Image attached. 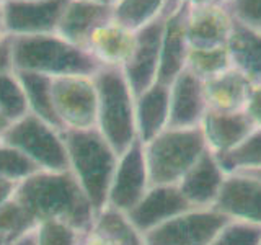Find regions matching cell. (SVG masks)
<instances>
[{
  "instance_id": "cell-1",
  "label": "cell",
  "mask_w": 261,
  "mask_h": 245,
  "mask_svg": "<svg viewBox=\"0 0 261 245\" xmlns=\"http://www.w3.org/2000/svg\"><path fill=\"white\" fill-rule=\"evenodd\" d=\"M13 198L36 226L46 220H56L85 232L96 216L92 201L70 170H39L18 183Z\"/></svg>"
},
{
  "instance_id": "cell-2",
  "label": "cell",
  "mask_w": 261,
  "mask_h": 245,
  "mask_svg": "<svg viewBox=\"0 0 261 245\" xmlns=\"http://www.w3.org/2000/svg\"><path fill=\"white\" fill-rule=\"evenodd\" d=\"M62 139L70 174L75 177L98 214L106 208L119 155L96 128L65 129Z\"/></svg>"
},
{
  "instance_id": "cell-3",
  "label": "cell",
  "mask_w": 261,
  "mask_h": 245,
  "mask_svg": "<svg viewBox=\"0 0 261 245\" xmlns=\"http://www.w3.org/2000/svg\"><path fill=\"white\" fill-rule=\"evenodd\" d=\"M12 69L57 79L93 76L100 65L87 49L77 47L59 35L12 38Z\"/></svg>"
},
{
  "instance_id": "cell-4",
  "label": "cell",
  "mask_w": 261,
  "mask_h": 245,
  "mask_svg": "<svg viewBox=\"0 0 261 245\" xmlns=\"http://www.w3.org/2000/svg\"><path fill=\"white\" fill-rule=\"evenodd\" d=\"M96 87V129L119 154L137 141L136 96L121 69L101 67L93 74Z\"/></svg>"
},
{
  "instance_id": "cell-5",
  "label": "cell",
  "mask_w": 261,
  "mask_h": 245,
  "mask_svg": "<svg viewBox=\"0 0 261 245\" xmlns=\"http://www.w3.org/2000/svg\"><path fill=\"white\" fill-rule=\"evenodd\" d=\"M209 151L201 128H167L144 144L150 185H178L201 155Z\"/></svg>"
},
{
  "instance_id": "cell-6",
  "label": "cell",
  "mask_w": 261,
  "mask_h": 245,
  "mask_svg": "<svg viewBox=\"0 0 261 245\" xmlns=\"http://www.w3.org/2000/svg\"><path fill=\"white\" fill-rule=\"evenodd\" d=\"M0 142L20 151L43 172L69 170L62 131L47 125L31 113L12 122Z\"/></svg>"
},
{
  "instance_id": "cell-7",
  "label": "cell",
  "mask_w": 261,
  "mask_h": 245,
  "mask_svg": "<svg viewBox=\"0 0 261 245\" xmlns=\"http://www.w3.org/2000/svg\"><path fill=\"white\" fill-rule=\"evenodd\" d=\"M227 220L216 208H191L144 234V245H209Z\"/></svg>"
},
{
  "instance_id": "cell-8",
  "label": "cell",
  "mask_w": 261,
  "mask_h": 245,
  "mask_svg": "<svg viewBox=\"0 0 261 245\" xmlns=\"http://www.w3.org/2000/svg\"><path fill=\"white\" fill-rule=\"evenodd\" d=\"M53 105L62 131L96 128V87L93 76L53 79Z\"/></svg>"
},
{
  "instance_id": "cell-9",
  "label": "cell",
  "mask_w": 261,
  "mask_h": 245,
  "mask_svg": "<svg viewBox=\"0 0 261 245\" xmlns=\"http://www.w3.org/2000/svg\"><path fill=\"white\" fill-rule=\"evenodd\" d=\"M69 0H4L2 28L12 38L54 35Z\"/></svg>"
},
{
  "instance_id": "cell-10",
  "label": "cell",
  "mask_w": 261,
  "mask_h": 245,
  "mask_svg": "<svg viewBox=\"0 0 261 245\" xmlns=\"http://www.w3.org/2000/svg\"><path fill=\"white\" fill-rule=\"evenodd\" d=\"M149 186L150 178L147 170L144 144L137 139L124 152L119 154L110 185L106 208L126 214L141 201Z\"/></svg>"
},
{
  "instance_id": "cell-11",
  "label": "cell",
  "mask_w": 261,
  "mask_h": 245,
  "mask_svg": "<svg viewBox=\"0 0 261 245\" xmlns=\"http://www.w3.org/2000/svg\"><path fill=\"white\" fill-rule=\"evenodd\" d=\"M212 208L228 220L261 227V180L250 172L227 174L222 190Z\"/></svg>"
},
{
  "instance_id": "cell-12",
  "label": "cell",
  "mask_w": 261,
  "mask_h": 245,
  "mask_svg": "<svg viewBox=\"0 0 261 245\" xmlns=\"http://www.w3.org/2000/svg\"><path fill=\"white\" fill-rule=\"evenodd\" d=\"M163 18L165 16L136 31V44L133 54L124 64V67L121 69L124 72V77L134 96H139L157 82Z\"/></svg>"
},
{
  "instance_id": "cell-13",
  "label": "cell",
  "mask_w": 261,
  "mask_h": 245,
  "mask_svg": "<svg viewBox=\"0 0 261 245\" xmlns=\"http://www.w3.org/2000/svg\"><path fill=\"white\" fill-rule=\"evenodd\" d=\"M191 209L178 185H150L136 206L126 212L142 235L181 212Z\"/></svg>"
},
{
  "instance_id": "cell-14",
  "label": "cell",
  "mask_w": 261,
  "mask_h": 245,
  "mask_svg": "<svg viewBox=\"0 0 261 245\" xmlns=\"http://www.w3.org/2000/svg\"><path fill=\"white\" fill-rule=\"evenodd\" d=\"M186 7V5H185ZM233 18L222 2L186 7L185 30L190 47L227 46L233 30Z\"/></svg>"
},
{
  "instance_id": "cell-15",
  "label": "cell",
  "mask_w": 261,
  "mask_h": 245,
  "mask_svg": "<svg viewBox=\"0 0 261 245\" xmlns=\"http://www.w3.org/2000/svg\"><path fill=\"white\" fill-rule=\"evenodd\" d=\"M186 7L179 4L163 18V31L160 43V64L157 82L170 85L179 74L186 70V59L190 53L185 30Z\"/></svg>"
},
{
  "instance_id": "cell-16",
  "label": "cell",
  "mask_w": 261,
  "mask_h": 245,
  "mask_svg": "<svg viewBox=\"0 0 261 245\" xmlns=\"http://www.w3.org/2000/svg\"><path fill=\"white\" fill-rule=\"evenodd\" d=\"M227 174L216 154L206 151L179 180L178 188L191 208H212Z\"/></svg>"
},
{
  "instance_id": "cell-17",
  "label": "cell",
  "mask_w": 261,
  "mask_h": 245,
  "mask_svg": "<svg viewBox=\"0 0 261 245\" xmlns=\"http://www.w3.org/2000/svg\"><path fill=\"white\" fill-rule=\"evenodd\" d=\"M206 113L202 80L185 70L170 84L168 128H198Z\"/></svg>"
},
{
  "instance_id": "cell-18",
  "label": "cell",
  "mask_w": 261,
  "mask_h": 245,
  "mask_svg": "<svg viewBox=\"0 0 261 245\" xmlns=\"http://www.w3.org/2000/svg\"><path fill=\"white\" fill-rule=\"evenodd\" d=\"M134 44L136 31L122 27L111 18L93 31L85 49L100 65V69H122L133 54Z\"/></svg>"
},
{
  "instance_id": "cell-19",
  "label": "cell",
  "mask_w": 261,
  "mask_h": 245,
  "mask_svg": "<svg viewBox=\"0 0 261 245\" xmlns=\"http://www.w3.org/2000/svg\"><path fill=\"white\" fill-rule=\"evenodd\" d=\"M199 128L207 149L217 157L232 152L255 129L243 111L224 113L212 110L204 114Z\"/></svg>"
},
{
  "instance_id": "cell-20",
  "label": "cell",
  "mask_w": 261,
  "mask_h": 245,
  "mask_svg": "<svg viewBox=\"0 0 261 245\" xmlns=\"http://www.w3.org/2000/svg\"><path fill=\"white\" fill-rule=\"evenodd\" d=\"M111 18L113 12L110 5L87 2V0H69L62 12L56 35L73 46L85 49L93 31Z\"/></svg>"
},
{
  "instance_id": "cell-21",
  "label": "cell",
  "mask_w": 261,
  "mask_h": 245,
  "mask_svg": "<svg viewBox=\"0 0 261 245\" xmlns=\"http://www.w3.org/2000/svg\"><path fill=\"white\" fill-rule=\"evenodd\" d=\"M170 119V85L155 82L136 96V129L142 144L159 136L168 128Z\"/></svg>"
},
{
  "instance_id": "cell-22",
  "label": "cell",
  "mask_w": 261,
  "mask_h": 245,
  "mask_svg": "<svg viewBox=\"0 0 261 245\" xmlns=\"http://www.w3.org/2000/svg\"><path fill=\"white\" fill-rule=\"evenodd\" d=\"M79 245H144V235L130 224L124 212L105 208L92 226L82 232Z\"/></svg>"
},
{
  "instance_id": "cell-23",
  "label": "cell",
  "mask_w": 261,
  "mask_h": 245,
  "mask_svg": "<svg viewBox=\"0 0 261 245\" xmlns=\"http://www.w3.org/2000/svg\"><path fill=\"white\" fill-rule=\"evenodd\" d=\"M207 110L212 111H243L251 88V82L233 67L202 82Z\"/></svg>"
},
{
  "instance_id": "cell-24",
  "label": "cell",
  "mask_w": 261,
  "mask_h": 245,
  "mask_svg": "<svg viewBox=\"0 0 261 245\" xmlns=\"http://www.w3.org/2000/svg\"><path fill=\"white\" fill-rule=\"evenodd\" d=\"M227 51L235 70L251 84H261V33L259 30L235 23L228 38Z\"/></svg>"
},
{
  "instance_id": "cell-25",
  "label": "cell",
  "mask_w": 261,
  "mask_h": 245,
  "mask_svg": "<svg viewBox=\"0 0 261 245\" xmlns=\"http://www.w3.org/2000/svg\"><path fill=\"white\" fill-rule=\"evenodd\" d=\"M20 84L24 90L28 110L36 118L43 119L47 125L62 131V126L53 105V79L33 72H16Z\"/></svg>"
},
{
  "instance_id": "cell-26",
  "label": "cell",
  "mask_w": 261,
  "mask_h": 245,
  "mask_svg": "<svg viewBox=\"0 0 261 245\" xmlns=\"http://www.w3.org/2000/svg\"><path fill=\"white\" fill-rule=\"evenodd\" d=\"M170 0H116L111 7L113 20L133 31L142 30L167 15Z\"/></svg>"
},
{
  "instance_id": "cell-27",
  "label": "cell",
  "mask_w": 261,
  "mask_h": 245,
  "mask_svg": "<svg viewBox=\"0 0 261 245\" xmlns=\"http://www.w3.org/2000/svg\"><path fill=\"white\" fill-rule=\"evenodd\" d=\"M230 56L227 46L220 47H190L186 59V70L199 80H207L230 69Z\"/></svg>"
},
{
  "instance_id": "cell-28",
  "label": "cell",
  "mask_w": 261,
  "mask_h": 245,
  "mask_svg": "<svg viewBox=\"0 0 261 245\" xmlns=\"http://www.w3.org/2000/svg\"><path fill=\"white\" fill-rule=\"evenodd\" d=\"M217 157V155H216ZM225 174L253 172L261 168V128H255L245 141L232 152L217 157Z\"/></svg>"
},
{
  "instance_id": "cell-29",
  "label": "cell",
  "mask_w": 261,
  "mask_h": 245,
  "mask_svg": "<svg viewBox=\"0 0 261 245\" xmlns=\"http://www.w3.org/2000/svg\"><path fill=\"white\" fill-rule=\"evenodd\" d=\"M0 111L12 122L30 113L24 90L13 69L0 72Z\"/></svg>"
},
{
  "instance_id": "cell-30",
  "label": "cell",
  "mask_w": 261,
  "mask_h": 245,
  "mask_svg": "<svg viewBox=\"0 0 261 245\" xmlns=\"http://www.w3.org/2000/svg\"><path fill=\"white\" fill-rule=\"evenodd\" d=\"M35 227V220L15 198L0 206V237H4L8 245Z\"/></svg>"
},
{
  "instance_id": "cell-31",
  "label": "cell",
  "mask_w": 261,
  "mask_h": 245,
  "mask_svg": "<svg viewBox=\"0 0 261 245\" xmlns=\"http://www.w3.org/2000/svg\"><path fill=\"white\" fill-rule=\"evenodd\" d=\"M36 172H39V168L27 155L13 149L12 145L0 142V178L20 183Z\"/></svg>"
},
{
  "instance_id": "cell-32",
  "label": "cell",
  "mask_w": 261,
  "mask_h": 245,
  "mask_svg": "<svg viewBox=\"0 0 261 245\" xmlns=\"http://www.w3.org/2000/svg\"><path fill=\"white\" fill-rule=\"evenodd\" d=\"M209 245H261V227L227 220Z\"/></svg>"
},
{
  "instance_id": "cell-33",
  "label": "cell",
  "mask_w": 261,
  "mask_h": 245,
  "mask_svg": "<svg viewBox=\"0 0 261 245\" xmlns=\"http://www.w3.org/2000/svg\"><path fill=\"white\" fill-rule=\"evenodd\" d=\"M82 232L64 223L46 220L35 227L36 245H79Z\"/></svg>"
},
{
  "instance_id": "cell-34",
  "label": "cell",
  "mask_w": 261,
  "mask_h": 245,
  "mask_svg": "<svg viewBox=\"0 0 261 245\" xmlns=\"http://www.w3.org/2000/svg\"><path fill=\"white\" fill-rule=\"evenodd\" d=\"M235 23L259 30L261 28V0H222Z\"/></svg>"
},
{
  "instance_id": "cell-35",
  "label": "cell",
  "mask_w": 261,
  "mask_h": 245,
  "mask_svg": "<svg viewBox=\"0 0 261 245\" xmlns=\"http://www.w3.org/2000/svg\"><path fill=\"white\" fill-rule=\"evenodd\" d=\"M243 113L247 114L253 128H261V84L251 85Z\"/></svg>"
},
{
  "instance_id": "cell-36",
  "label": "cell",
  "mask_w": 261,
  "mask_h": 245,
  "mask_svg": "<svg viewBox=\"0 0 261 245\" xmlns=\"http://www.w3.org/2000/svg\"><path fill=\"white\" fill-rule=\"evenodd\" d=\"M16 186H18L16 182L0 178V206H4L7 201H10L13 198L15 191H16Z\"/></svg>"
},
{
  "instance_id": "cell-37",
  "label": "cell",
  "mask_w": 261,
  "mask_h": 245,
  "mask_svg": "<svg viewBox=\"0 0 261 245\" xmlns=\"http://www.w3.org/2000/svg\"><path fill=\"white\" fill-rule=\"evenodd\" d=\"M12 69V41L4 51H0V72Z\"/></svg>"
},
{
  "instance_id": "cell-38",
  "label": "cell",
  "mask_w": 261,
  "mask_h": 245,
  "mask_svg": "<svg viewBox=\"0 0 261 245\" xmlns=\"http://www.w3.org/2000/svg\"><path fill=\"white\" fill-rule=\"evenodd\" d=\"M10 245H36V239H35V229L30 232H27L24 235H21L20 239H16L15 242H12Z\"/></svg>"
},
{
  "instance_id": "cell-39",
  "label": "cell",
  "mask_w": 261,
  "mask_h": 245,
  "mask_svg": "<svg viewBox=\"0 0 261 245\" xmlns=\"http://www.w3.org/2000/svg\"><path fill=\"white\" fill-rule=\"evenodd\" d=\"M216 2H222V0H179V4L186 7H201V5H211Z\"/></svg>"
},
{
  "instance_id": "cell-40",
  "label": "cell",
  "mask_w": 261,
  "mask_h": 245,
  "mask_svg": "<svg viewBox=\"0 0 261 245\" xmlns=\"http://www.w3.org/2000/svg\"><path fill=\"white\" fill-rule=\"evenodd\" d=\"M12 126V121L8 119L7 116H4L2 111H0V139L4 137V134L7 133V129Z\"/></svg>"
},
{
  "instance_id": "cell-41",
  "label": "cell",
  "mask_w": 261,
  "mask_h": 245,
  "mask_svg": "<svg viewBox=\"0 0 261 245\" xmlns=\"http://www.w3.org/2000/svg\"><path fill=\"white\" fill-rule=\"evenodd\" d=\"M10 41H12V36L7 35L4 28H0V51H4V49L10 44Z\"/></svg>"
},
{
  "instance_id": "cell-42",
  "label": "cell",
  "mask_w": 261,
  "mask_h": 245,
  "mask_svg": "<svg viewBox=\"0 0 261 245\" xmlns=\"http://www.w3.org/2000/svg\"><path fill=\"white\" fill-rule=\"evenodd\" d=\"M87 2H95V4H101V5H110V7H113V4L116 2V0H87Z\"/></svg>"
},
{
  "instance_id": "cell-43",
  "label": "cell",
  "mask_w": 261,
  "mask_h": 245,
  "mask_svg": "<svg viewBox=\"0 0 261 245\" xmlns=\"http://www.w3.org/2000/svg\"><path fill=\"white\" fill-rule=\"evenodd\" d=\"M179 5V0H170V4H168V10H167V13L170 12V10H173L175 7H178Z\"/></svg>"
},
{
  "instance_id": "cell-44",
  "label": "cell",
  "mask_w": 261,
  "mask_h": 245,
  "mask_svg": "<svg viewBox=\"0 0 261 245\" xmlns=\"http://www.w3.org/2000/svg\"><path fill=\"white\" fill-rule=\"evenodd\" d=\"M250 174H253V175L258 177V178L261 180V168H259V170H253V172H250Z\"/></svg>"
},
{
  "instance_id": "cell-45",
  "label": "cell",
  "mask_w": 261,
  "mask_h": 245,
  "mask_svg": "<svg viewBox=\"0 0 261 245\" xmlns=\"http://www.w3.org/2000/svg\"><path fill=\"white\" fill-rule=\"evenodd\" d=\"M2 4L4 0H0V28H2Z\"/></svg>"
},
{
  "instance_id": "cell-46",
  "label": "cell",
  "mask_w": 261,
  "mask_h": 245,
  "mask_svg": "<svg viewBox=\"0 0 261 245\" xmlns=\"http://www.w3.org/2000/svg\"><path fill=\"white\" fill-rule=\"evenodd\" d=\"M0 245H8V243H7V240L4 239V237H0Z\"/></svg>"
},
{
  "instance_id": "cell-47",
  "label": "cell",
  "mask_w": 261,
  "mask_h": 245,
  "mask_svg": "<svg viewBox=\"0 0 261 245\" xmlns=\"http://www.w3.org/2000/svg\"><path fill=\"white\" fill-rule=\"evenodd\" d=\"M18 2H24V0H18Z\"/></svg>"
},
{
  "instance_id": "cell-48",
  "label": "cell",
  "mask_w": 261,
  "mask_h": 245,
  "mask_svg": "<svg viewBox=\"0 0 261 245\" xmlns=\"http://www.w3.org/2000/svg\"><path fill=\"white\" fill-rule=\"evenodd\" d=\"M259 33H261V28H259Z\"/></svg>"
}]
</instances>
